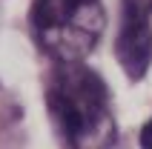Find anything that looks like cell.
I'll return each instance as SVG.
<instances>
[{
    "label": "cell",
    "mask_w": 152,
    "mask_h": 149,
    "mask_svg": "<svg viewBox=\"0 0 152 149\" xmlns=\"http://www.w3.org/2000/svg\"><path fill=\"white\" fill-rule=\"evenodd\" d=\"M106 26L101 0H34L32 29L43 52L58 60H83Z\"/></svg>",
    "instance_id": "obj_2"
},
{
    "label": "cell",
    "mask_w": 152,
    "mask_h": 149,
    "mask_svg": "<svg viewBox=\"0 0 152 149\" xmlns=\"http://www.w3.org/2000/svg\"><path fill=\"white\" fill-rule=\"evenodd\" d=\"M46 106L72 149H112L118 123L109 89L80 60H60L46 86Z\"/></svg>",
    "instance_id": "obj_1"
},
{
    "label": "cell",
    "mask_w": 152,
    "mask_h": 149,
    "mask_svg": "<svg viewBox=\"0 0 152 149\" xmlns=\"http://www.w3.org/2000/svg\"><path fill=\"white\" fill-rule=\"evenodd\" d=\"M141 149H152V121L141 129Z\"/></svg>",
    "instance_id": "obj_4"
},
{
    "label": "cell",
    "mask_w": 152,
    "mask_h": 149,
    "mask_svg": "<svg viewBox=\"0 0 152 149\" xmlns=\"http://www.w3.org/2000/svg\"><path fill=\"white\" fill-rule=\"evenodd\" d=\"M152 0H121V32L115 58L132 80H141L152 63Z\"/></svg>",
    "instance_id": "obj_3"
}]
</instances>
